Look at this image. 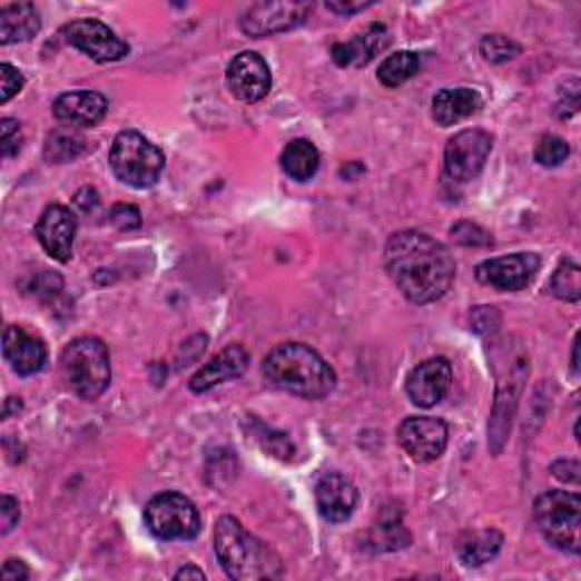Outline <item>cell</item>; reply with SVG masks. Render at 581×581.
I'll use <instances>...</instances> for the list:
<instances>
[{
	"label": "cell",
	"mask_w": 581,
	"mask_h": 581,
	"mask_svg": "<svg viewBox=\"0 0 581 581\" xmlns=\"http://www.w3.org/2000/svg\"><path fill=\"white\" fill-rule=\"evenodd\" d=\"M384 266L400 294L414 305L441 301L456 273L450 250L418 229H402L386 242Z\"/></svg>",
	"instance_id": "obj_1"
},
{
	"label": "cell",
	"mask_w": 581,
	"mask_h": 581,
	"mask_svg": "<svg viewBox=\"0 0 581 581\" xmlns=\"http://www.w3.org/2000/svg\"><path fill=\"white\" fill-rule=\"evenodd\" d=\"M264 377L279 391L305 400H318L334 391V368L305 343H282L266 355Z\"/></svg>",
	"instance_id": "obj_2"
},
{
	"label": "cell",
	"mask_w": 581,
	"mask_h": 581,
	"mask_svg": "<svg viewBox=\"0 0 581 581\" xmlns=\"http://www.w3.org/2000/svg\"><path fill=\"white\" fill-rule=\"evenodd\" d=\"M214 548L229 579L262 581L279 579L284 574V563L279 554L268 543L250 534L242 522L232 515H223L216 520Z\"/></svg>",
	"instance_id": "obj_3"
},
{
	"label": "cell",
	"mask_w": 581,
	"mask_h": 581,
	"mask_svg": "<svg viewBox=\"0 0 581 581\" xmlns=\"http://www.w3.org/2000/svg\"><path fill=\"white\" fill-rule=\"evenodd\" d=\"M62 375L78 397H100L111 382L107 345L96 336H80L71 341L62 353Z\"/></svg>",
	"instance_id": "obj_4"
},
{
	"label": "cell",
	"mask_w": 581,
	"mask_h": 581,
	"mask_svg": "<svg viewBox=\"0 0 581 581\" xmlns=\"http://www.w3.org/2000/svg\"><path fill=\"white\" fill-rule=\"evenodd\" d=\"M109 166L114 176L135 189L152 187L164 173V152L137 130H126L114 139L109 150Z\"/></svg>",
	"instance_id": "obj_5"
},
{
	"label": "cell",
	"mask_w": 581,
	"mask_h": 581,
	"mask_svg": "<svg viewBox=\"0 0 581 581\" xmlns=\"http://www.w3.org/2000/svg\"><path fill=\"white\" fill-rule=\"evenodd\" d=\"M534 520L543 539L568 554H579L581 500L577 493L548 491L534 502Z\"/></svg>",
	"instance_id": "obj_6"
},
{
	"label": "cell",
	"mask_w": 581,
	"mask_h": 581,
	"mask_svg": "<svg viewBox=\"0 0 581 581\" xmlns=\"http://www.w3.org/2000/svg\"><path fill=\"white\" fill-rule=\"evenodd\" d=\"M200 513L183 493H159L146 504V525L159 541H189L200 534Z\"/></svg>",
	"instance_id": "obj_7"
},
{
	"label": "cell",
	"mask_w": 581,
	"mask_h": 581,
	"mask_svg": "<svg viewBox=\"0 0 581 581\" xmlns=\"http://www.w3.org/2000/svg\"><path fill=\"white\" fill-rule=\"evenodd\" d=\"M491 150L493 137L486 130L471 128L456 132L445 146V173L450 180L459 185L473 183L482 173Z\"/></svg>",
	"instance_id": "obj_8"
},
{
	"label": "cell",
	"mask_w": 581,
	"mask_h": 581,
	"mask_svg": "<svg viewBox=\"0 0 581 581\" xmlns=\"http://www.w3.org/2000/svg\"><path fill=\"white\" fill-rule=\"evenodd\" d=\"M62 37L69 46L78 48L93 62L107 65V62H119L130 52V46L116 35L109 26H105L98 19H78L65 26Z\"/></svg>",
	"instance_id": "obj_9"
},
{
	"label": "cell",
	"mask_w": 581,
	"mask_h": 581,
	"mask_svg": "<svg viewBox=\"0 0 581 581\" xmlns=\"http://www.w3.org/2000/svg\"><path fill=\"white\" fill-rule=\"evenodd\" d=\"M312 10L314 6L303 3V0H296V3H270V0L268 3H255L242 17V30L253 39L288 32L303 26Z\"/></svg>",
	"instance_id": "obj_10"
},
{
	"label": "cell",
	"mask_w": 581,
	"mask_h": 581,
	"mask_svg": "<svg viewBox=\"0 0 581 581\" xmlns=\"http://www.w3.org/2000/svg\"><path fill=\"white\" fill-rule=\"evenodd\" d=\"M397 443L418 463L436 461L447 447V425L432 416H412L397 427Z\"/></svg>",
	"instance_id": "obj_11"
},
{
	"label": "cell",
	"mask_w": 581,
	"mask_h": 581,
	"mask_svg": "<svg viewBox=\"0 0 581 581\" xmlns=\"http://www.w3.org/2000/svg\"><path fill=\"white\" fill-rule=\"evenodd\" d=\"M227 87L232 96L244 102H259L270 91L273 78L264 57L255 50L239 52L227 67Z\"/></svg>",
	"instance_id": "obj_12"
},
{
	"label": "cell",
	"mask_w": 581,
	"mask_h": 581,
	"mask_svg": "<svg viewBox=\"0 0 581 581\" xmlns=\"http://www.w3.org/2000/svg\"><path fill=\"white\" fill-rule=\"evenodd\" d=\"M541 268V257L536 253H515L509 257L486 259L477 266L475 275L482 284L498 290H520L525 288Z\"/></svg>",
	"instance_id": "obj_13"
},
{
	"label": "cell",
	"mask_w": 581,
	"mask_h": 581,
	"mask_svg": "<svg viewBox=\"0 0 581 581\" xmlns=\"http://www.w3.org/2000/svg\"><path fill=\"white\" fill-rule=\"evenodd\" d=\"M37 239L41 248L55 259L67 264L73 255V242L78 232L76 214L65 205H50L37 223Z\"/></svg>",
	"instance_id": "obj_14"
},
{
	"label": "cell",
	"mask_w": 581,
	"mask_h": 581,
	"mask_svg": "<svg viewBox=\"0 0 581 581\" xmlns=\"http://www.w3.org/2000/svg\"><path fill=\"white\" fill-rule=\"evenodd\" d=\"M452 384V366L445 357H432L418 364L406 377V395L423 410H430L445 397Z\"/></svg>",
	"instance_id": "obj_15"
},
{
	"label": "cell",
	"mask_w": 581,
	"mask_h": 581,
	"mask_svg": "<svg viewBox=\"0 0 581 581\" xmlns=\"http://www.w3.org/2000/svg\"><path fill=\"white\" fill-rule=\"evenodd\" d=\"M107 109H109L107 98L102 93L89 91V89L62 93L52 102L55 119L76 130L98 126L105 119Z\"/></svg>",
	"instance_id": "obj_16"
},
{
	"label": "cell",
	"mask_w": 581,
	"mask_h": 581,
	"mask_svg": "<svg viewBox=\"0 0 581 581\" xmlns=\"http://www.w3.org/2000/svg\"><path fill=\"white\" fill-rule=\"evenodd\" d=\"M3 357L14 373L28 377L46 366L48 351L41 338L19 325H8L3 332Z\"/></svg>",
	"instance_id": "obj_17"
},
{
	"label": "cell",
	"mask_w": 581,
	"mask_h": 581,
	"mask_svg": "<svg viewBox=\"0 0 581 581\" xmlns=\"http://www.w3.org/2000/svg\"><path fill=\"white\" fill-rule=\"evenodd\" d=\"M357 486L341 473H325L316 484V504L325 520L345 522L355 513Z\"/></svg>",
	"instance_id": "obj_18"
},
{
	"label": "cell",
	"mask_w": 581,
	"mask_h": 581,
	"mask_svg": "<svg viewBox=\"0 0 581 581\" xmlns=\"http://www.w3.org/2000/svg\"><path fill=\"white\" fill-rule=\"evenodd\" d=\"M250 357L246 353L244 345H227L225 351H220L209 364H205L189 382V388L194 393H207L214 386L227 382V380H237L248 371Z\"/></svg>",
	"instance_id": "obj_19"
},
{
	"label": "cell",
	"mask_w": 581,
	"mask_h": 581,
	"mask_svg": "<svg viewBox=\"0 0 581 581\" xmlns=\"http://www.w3.org/2000/svg\"><path fill=\"white\" fill-rule=\"evenodd\" d=\"M388 28L384 23H371L351 41L334 43L332 57L338 67H366L380 50L388 46Z\"/></svg>",
	"instance_id": "obj_20"
},
{
	"label": "cell",
	"mask_w": 581,
	"mask_h": 581,
	"mask_svg": "<svg viewBox=\"0 0 581 581\" xmlns=\"http://www.w3.org/2000/svg\"><path fill=\"white\" fill-rule=\"evenodd\" d=\"M482 96L475 89H441L432 100V116L441 128L456 126L482 109Z\"/></svg>",
	"instance_id": "obj_21"
},
{
	"label": "cell",
	"mask_w": 581,
	"mask_h": 581,
	"mask_svg": "<svg viewBox=\"0 0 581 581\" xmlns=\"http://www.w3.org/2000/svg\"><path fill=\"white\" fill-rule=\"evenodd\" d=\"M41 28L39 12L32 3H12L0 8V43L10 46L30 41Z\"/></svg>",
	"instance_id": "obj_22"
},
{
	"label": "cell",
	"mask_w": 581,
	"mask_h": 581,
	"mask_svg": "<svg viewBox=\"0 0 581 581\" xmlns=\"http://www.w3.org/2000/svg\"><path fill=\"white\" fill-rule=\"evenodd\" d=\"M502 534L495 530H480L466 532L456 541V554L469 568H480L493 561L502 548Z\"/></svg>",
	"instance_id": "obj_23"
},
{
	"label": "cell",
	"mask_w": 581,
	"mask_h": 581,
	"mask_svg": "<svg viewBox=\"0 0 581 581\" xmlns=\"http://www.w3.org/2000/svg\"><path fill=\"white\" fill-rule=\"evenodd\" d=\"M318 166H321V155L316 146L307 139L290 141L282 152V168L286 176L296 183L312 180L316 176Z\"/></svg>",
	"instance_id": "obj_24"
},
{
	"label": "cell",
	"mask_w": 581,
	"mask_h": 581,
	"mask_svg": "<svg viewBox=\"0 0 581 581\" xmlns=\"http://www.w3.org/2000/svg\"><path fill=\"white\" fill-rule=\"evenodd\" d=\"M418 71H421V55L412 52V50H402V52L386 57L377 71V80L384 87L395 89V87L404 85L406 80H412Z\"/></svg>",
	"instance_id": "obj_25"
},
{
	"label": "cell",
	"mask_w": 581,
	"mask_h": 581,
	"mask_svg": "<svg viewBox=\"0 0 581 581\" xmlns=\"http://www.w3.org/2000/svg\"><path fill=\"white\" fill-rule=\"evenodd\" d=\"M87 148L85 137L76 128H62L48 135L46 139V159L55 164H65L80 157Z\"/></svg>",
	"instance_id": "obj_26"
},
{
	"label": "cell",
	"mask_w": 581,
	"mask_h": 581,
	"mask_svg": "<svg viewBox=\"0 0 581 581\" xmlns=\"http://www.w3.org/2000/svg\"><path fill=\"white\" fill-rule=\"evenodd\" d=\"M550 294L565 303L581 298V268L572 259H563L550 279Z\"/></svg>",
	"instance_id": "obj_27"
},
{
	"label": "cell",
	"mask_w": 581,
	"mask_h": 581,
	"mask_svg": "<svg viewBox=\"0 0 581 581\" xmlns=\"http://www.w3.org/2000/svg\"><path fill=\"white\" fill-rule=\"evenodd\" d=\"M520 43L504 35H486L480 43V52L484 55V60L491 65H504L513 60L515 55H520Z\"/></svg>",
	"instance_id": "obj_28"
},
{
	"label": "cell",
	"mask_w": 581,
	"mask_h": 581,
	"mask_svg": "<svg viewBox=\"0 0 581 581\" xmlns=\"http://www.w3.org/2000/svg\"><path fill=\"white\" fill-rule=\"evenodd\" d=\"M568 155H570L568 141H563L561 137H554V135L543 137V139L536 144V150H534L536 161H539L541 166H548V168L563 164V161L568 159Z\"/></svg>",
	"instance_id": "obj_29"
},
{
	"label": "cell",
	"mask_w": 581,
	"mask_h": 581,
	"mask_svg": "<svg viewBox=\"0 0 581 581\" xmlns=\"http://www.w3.org/2000/svg\"><path fill=\"white\" fill-rule=\"evenodd\" d=\"M412 541V536L406 534V530L397 522H382L380 528L373 530V545H377V550H397V548H406V543Z\"/></svg>",
	"instance_id": "obj_30"
},
{
	"label": "cell",
	"mask_w": 581,
	"mask_h": 581,
	"mask_svg": "<svg viewBox=\"0 0 581 581\" xmlns=\"http://www.w3.org/2000/svg\"><path fill=\"white\" fill-rule=\"evenodd\" d=\"M452 239L461 246H489V244H493V239H491L486 229H482L475 223H466V220L452 227Z\"/></svg>",
	"instance_id": "obj_31"
},
{
	"label": "cell",
	"mask_w": 581,
	"mask_h": 581,
	"mask_svg": "<svg viewBox=\"0 0 581 581\" xmlns=\"http://www.w3.org/2000/svg\"><path fill=\"white\" fill-rule=\"evenodd\" d=\"M26 80L21 76L19 69H14L12 65H0V102L8 105L17 93H21Z\"/></svg>",
	"instance_id": "obj_32"
},
{
	"label": "cell",
	"mask_w": 581,
	"mask_h": 581,
	"mask_svg": "<svg viewBox=\"0 0 581 581\" xmlns=\"http://www.w3.org/2000/svg\"><path fill=\"white\" fill-rule=\"evenodd\" d=\"M0 144H3V157L10 159L19 155L23 135H21V124L14 119H3L0 121Z\"/></svg>",
	"instance_id": "obj_33"
},
{
	"label": "cell",
	"mask_w": 581,
	"mask_h": 581,
	"mask_svg": "<svg viewBox=\"0 0 581 581\" xmlns=\"http://www.w3.org/2000/svg\"><path fill=\"white\" fill-rule=\"evenodd\" d=\"M111 223L124 232L137 229L141 227V211L135 205H116L111 209Z\"/></svg>",
	"instance_id": "obj_34"
},
{
	"label": "cell",
	"mask_w": 581,
	"mask_h": 581,
	"mask_svg": "<svg viewBox=\"0 0 581 581\" xmlns=\"http://www.w3.org/2000/svg\"><path fill=\"white\" fill-rule=\"evenodd\" d=\"M19 518H21L19 500L12 495L0 498V525H3V536L19 525Z\"/></svg>",
	"instance_id": "obj_35"
},
{
	"label": "cell",
	"mask_w": 581,
	"mask_h": 581,
	"mask_svg": "<svg viewBox=\"0 0 581 581\" xmlns=\"http://www.w3.org/2000/svg\"><path fill=\"white\" fill-rule=\"evenodd\" d=\"M373 3L371 0H329L327 3V10L336 12V14H357V12H364L366 8H371Z\"/></svg>",
	"instance_id": "obj_36"
},
{
	"label": "cell",
	"mask_w": 581,
	"mask_h": 581,
	"mask_svg": "<svg viewBox=\"0 0 581 581\" xmlns=\"http://www.w3.org/2000/svg\"><path fill=\"white\" fill-rule=\"evenodd\" d=\"M73 203H76V207H78L82 214H91V211L98 209V205H100V196H98L96 189L85 187V189H80V191L76 194Z\"/></svg>",
	"instance_id": "obj_37"
},
{
	"label": "cell",
	"mask_w": 581,
	"mask_h": 581,
	"mask_svg": "<svg viewBox=\"0 0 581 581\" xmlns=\"http://www.w3.org/2000/svg\"><path fill=\"white\" fill-rule=\"evenodd\" d=\"M552 473L561 482H579V463L577 461H557L552 466Z\"/></svg>",
	"instance_id": "obj_38"
},
{
	"label": "cell",
	"mask_w": 581,
	"mask_h": 581,
	"mask_svg": "<svg viewBox=\"0 0 581 581\" xmlns=\"http://www.w3.org/2000/svg\"><path fill=\"white\" fill-rule=\"evenodd\" d=\"M0 577H3L6 581H26V579L30 577V570L26 568L23 561L10 559V561H6L3 572H0Z\"/></svg>",
	"instance_id": "obj_39"
},
{
	"label": "cell",
	"mask_w": 581,
	"mask_h": 581,
	"mask_svg": "<svg viewBox=\"0 0 581 581\" xmlns=\"http://www.w3.org/2000/svg\"><path fill=\"white\" fill-rule=\"evenodd\" d=\"M176 579L180 581H185V579H196V581H203L205 579V572L200 570V568H196L194 563H189V565H185V568H180L178 572H176Z\"/></svg>",
	"instance_id": "obj_40"
}]
</instances>
